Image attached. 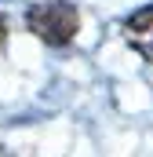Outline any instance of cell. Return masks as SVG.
<instances>
[{
  "instance_id": "obj_1",
  "label": "cell",
  "mask_w": 153,
  "mask_h": 157,
  "mask_svg": "<svg viewBox=\"0 0 153 157\" xmlns=\"http://www.w3.org/2000/svg\"><path fill=\"white\" fill-rule=\"evenodd\" d=\"M26 26L37 40L51 44V48H66L76 40L80 15L69 0H47V4H33L26 11Z\"/></svg>"
},
{
  "instance_id": "obj_2",
  "label": "cell",
  "mask_w": 153,
  "mask_h": 157,
  "mask_svg": "<svg viewBox=\"0 0 153 157\" xmlns=\"http://www.w3.org/2000/svg\"><path fill=\"white\" fill-rule=\"evenodd\" d=\"M124 40L146 62H153V7H139L135 15L124 18Z\"/></svg>"
},
{
  "instance_id": "obj_3",
  "label": "cell",
  "mask_w": 153,
  "mask_h": 157,
  "mask_svg": "<svg viewBox=\"0 0 153 157\" xmlns=\"http://www.w3.org/2000/svg\"><path fill=\"white\" fill-rule=\"evenodd\" d=\"M4 40H7V26H4V18H0V48H4Z\"/></svg>"
}]
</instances>
